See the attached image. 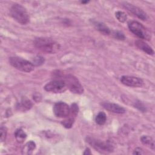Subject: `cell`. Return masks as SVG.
<instances>
[{
    "instance_id": "1",
    "label": "cell",
    "mask_w": 155,
    "mask_h": 155,
    "mask_svg": "<svg viewBox=\"0 0 155 155\" xmlns=\"http://www.w3.org/2000/svg\"><path fill=\"white\" fill-rule=\"evenodd\" d=\"M34 45L38 49L51 54L58 52L60 49L59 44L49 38L40 37L36 38L34 41Z\"/></svg>"
},
{
    "instance_id": "2",
    "label": "cell",
    "mask_w": 155,
    "mask_h": 155,
    "mask_svg": "<svg viewBox=\"0 0 155 155\" xmlns=\"http://www.w3.org/2000/svg\"><path fill=\"white\" fill-rule=\"evenodd\" d=\"M10 11L12 17L18 23L25 25L29 22V14L26 8L22 5L15 4L11 7Z\"/></svg>"
},
{
    "instance_id": "3",
    "label": "cell",
    "mask_w": 155,
    "mask_h": 155,
    "mask_svg": "<svg viewBox=\"0 0 155 155\" xmlns=\"http://www.w3.org/2000/svg\"><path fill=\"white\" fill-rule=\"evenodd\" d=\"M58 79H62L67 88H68L72 93L75 94H82L84 93V88L77 78L72 74L64 75L62 73Z\"/></svg>"
},
{
    "instance_id": "4",
    "label": "cell",
    "mask_w": 155,
    "mask_h": 155,
    "mask_svg": "<svg viewBox=\"0 0 155 155\" xmlns=\"http://www.w3.org/2000/svg\"><path fill=\"white\" fill-rule=\"evenodd\" d=\"M8 61L10 64L14 68L24 72L29 73L35 69V65L32 62L21 58L10 57Z\"/></svg>"
},
{
    "instance_id": "5",
    "label": "cell",
    "mask_w": 155,
    "mask_h": 155,
    "mask_svg": "<svg viewBox=\"0 0 155 155\" xmlns=\"http://www.w3.org/2000/svg\"><path fill=\"white\" fill-rule=\"evenodd\" d=\"M130 30L140 39L150 40L151 33L140 23L136 21H132L128 24Z\"/></svg>"
},
{
    "instance_id": "6",
    "label": "cell",
    "mask_w": 155,
    "mask_h": 155,
    "mask_svg": "<svg viewBox=\"0 0 155 155\" xmlns=\"http://www.w3.org/2000/svg\"><path fill=\"white\" fill-rule=\"evenodd\" d=\"M67 87L65 82L61 79H54L44 86L45 91L54 93H61L64 92Z\"/></svg>"
},
{
    "instance_id": "7",
    "label": "cell",
    "mask_w": 155,
    "mask_h": 155,
    "mask_svg": "<svg viewBox=\"0 0 155 155\" xmlns=\"http://www.w3.org/2000/svg\"><path fill=\"white\" fill-rule=\"evenodd\" d=\"M87 142L97 151L101 152H111L113 151V147L108 142L101 141L91 137H88Z\"/></svg>"
},
{
    "instance_id": "8",
    "label": "cell",
    "mask_w": 155,
    "mask_h": 155,
    "mask_svg": "<svg viewBox=\"0 0 155 155\" xmlns=\"http://www.w3.org/2000/svg\"><path fill=\"white\" fill-rule=\"evenodd\" d=\"M53 112L58 117H67L70 114V107L64 102H58L53 107Z\"/></svg>"
},
{
    "instance_id": "9",
    "label": "cell",
    "mask_w": 155,
    "mask_h": 155,
    "mask_svg": "<svg viewBox=\"0 0 155 155\" xmlns=\"http://www.w3.org/2000/svg\"><path fill=\"white\" fill-rule=\"evenodd\" d=\"M120 82L125 85L133 87H140L143 85V81L140 78L130 76H122Z\"/></svg>"
},
{
    "instance_id": "10",
    "label": "cell",
    "mask_w": 155,
    "mask_h": 155,
    "mask_svg": "<svg viewBox=\"0 0 155 155\" xmlns=\"http://www.w3.org/2000/svg\"><path fill=\"white\" fill-rule=\"evenodd\" d=\"M123 6L125 8H127L129 12H130L131 13L134 14L135 16H136L139 19H140L143 21L147 19V18H148L147 15L143 10H142L139 7L135 6L131 4L128 3V2H123Z\"/></svg>"
},
{
    "instance_id": "11",
    "label": "cell",
    "mask_w": 155,
    "mask_h": 155,
    "mask_svg": "<svg viewBox=\"0 0 155 155\" xmlns=\"http://www.w3.org/2000/svg\"><path fill=\"white\" fill-rule=\"evenodd\" d=\"M102 107L107 110L117 114H122L125 112V108L118 104L110 102H103L101 104Z\"/></svg>"
},
{
    "instance_id": "12",
    "label": "cell",
    "mask_w": 155,
    "mask_h": 155,
    "mask_svg": "<svg viewBox=\"0 0 155 155\" xmlns=\"http://www.w3.org/2000/svg\"><path fill=\"white\" fill-rule=\"evenodd\" d=\"M135 45L140 50H142V51H143L145 53L150 54V55H153L154 54V51L152 49V48L147 43H145V42H143L142 40L140 39H137L135 41Z\"/></svg>"
},
{
    "instance_id": "13",
    "label": "cell",
    "mask_w": 155,
    "mask_h": 155,
    "mask_svg": "<svg viewBox=\"0 0 155 155\" xmlns=\"http://www.w3.org/2000/svg\"><path fill=\"white\" fill-rule=\"evenodd\" d=\"M32 105H33V104L30 100L27 99H22V101H21V102L19 104H18L17 108L20 110L25 111V110L30 109L31 108Z\"/></svg>"
},
{
    "instance_id": "14",
    "label": "cell",
    "mask_w": 155,
    "mask_h": 155,
    "mask_svg": "<svg viewBox=\"0 0 155 155\" xmlns=\"http://www.w3.org/2000/svg\"><path fill=\"white\" fill-rule=\"evenodd\" d=\"M95 26L96 28L104 35H109L110 33V28L104 23L96 22H95Z\"/></svg>"
},
{
    "instance_id": "15",
    "label": "cell",
    "mask_w": 155,
    "mask_h": 155,
    "mask_svg": "<svg viewBox=\"0 0 155 155\" xmlns=\"http://www.w3.org/2000/svg\"><path fill=\"white\" fill-rule=\"evenodd\" d=\"M15 136L16 140L19 142H23L27 137V134L21 128L18 129L15 133Z\"/></svg>"
},
{
    "instance_id": "16",
    "label": "cell",
    "mask_w": 155,
    "mask_h": 155,
    "mask_svg": "<svg viewBox=\"0 0 155 155\" xmlns=\"http://www.w3.org/2000/svg\"><path fill=\"white\" fill-rule=\"evenodd\" d=\"M35 148H36V143L33 141L30 140L25 144V146L23 150V153L27 154H30L32 153L33 151Z\"/></svg>"
},
{
    "instance_id": "17",
    "label": "cell",
    "mask_w": 155,
    "mask_h": 155,
    "mask_svg": "<svg viewBox=\"0 0 155 155\" xmlns=\"http://www.w3.org/2000/svg\"><path fill=\"white\" fill-rule=\"evenodd\" d=\"M141 142L146 145L150 147L153 150L154 148V142L153 139L148 136H143L140 138Z\"/></svg>"
},
{
    "instance_id": "18",
    "label": "cell",
    "mask_w": 155,
    "mask_h": 155,
    "mask_svg": "<svg viewBox=\"0 0 155 155\" xmlns=\"http://www.w3.org/2000/svg\"><path fill=\"white\" fill-rule=\"evenodd\" d=\"M107 120V116L104 112L101 111L99 112L95 117V121L96 122L100 125H104L105 123V121Z\"/></svg>"
},
{
    "instance_id": "19",
    "label": "cell",
    "mask_w": 155,
    "mask_h": 155,
    "mask_svg": "<svg viewBox=\"0 0 155 155\" xmlns=\"http://www.w3.org/2000/svg\"><path fill=\"white\" fill-rule=\"evenodd\" d=\"M67 117V118L66 119L62 120L61 124L63 125V126L64 127H65L67 128H70L73 126V124L74 121V118L73 117H71L70 116H68Z\"/></svg>"
},
{
    "instance_id": "20",
    "label": "cell",
    "mask_w": 155,
    "mask_h": 155,
    "mask_svg": "<svg viewBox=\"0 0 155 155\" xmlns=\"http://www.w3.org/2000/svg\"><path fill=\"white\" fill-rule=\"evenodd\" d=\"M115 16L117 19L120 22H124L127 19V16L126 13L122 11H117L115 13Z\"/></svg>"
},
{
    "instance_id": "21",
    "label": "cell",
    "mask_w": 155,
    "mask_h": 155,
    "mask_svg": "<svg viewBox=\"0 0 155 155\" xmlns=\"http://www.w3.org/2000/svg\"><path fill=\"white\" fill-rule=\"evenodd\" d=\"M78 106L76 104H73L71 105V107H70V114L68 116H71L74 118H75L78 113Z\"/></svg>"
},
{
    "instance_id": "22",
    "label": "cell",
    "mask_w": 155,
    "mask_h": 155,
    "mask_svg": "<svg viewBox=\"0 0 155 155\" xmlns=\"http://www.w3.org/2000/svg\"><path fill=\"white\" fill-rule=\"evenodd\" d=\"M0 139H1V141L3 142L5 140V138H6V136H7V128L5 127L2 126L0 128Z\"/></svg>"
},
{
    "instance_id": "23",
    "label": "cell",
    "mask_w": 155,
    "mask_h": 155,
    "mask_svg": "<svg viewBox=\"0 0 155 155\" xmlns=\"http://www.w3.org/2000/svg\"><path fill=\"white\" fill-rule=\"evenodd\" d=\"M44 61L45 60L44 58L40 56H38L34 58L33 62H34V64L36 65H41L44 62Z\"/></svg>"
},
{
    "instance_id": "24",
    "label": "cell",
    "mask_w": 155,
    "mask_h": 155,
    "mask_svg": "<svg viewBox=\"0 0 155 155\" xmlns=\"http://www.w3.org/2000/svg\"><path fill=\"white\" fill-rule=\"evenodd\" d=\"M113 36L116 39H119V40H124L125 38V35H124V33L119 31H114L113 33Z\"/></svg>"
},
{
    "instance_id": "25",
    "label": "cell",
    "mask_w": 155,
    "mask_h": 155,
    "mask_svg": "<svg viewBox=\"0 0 155 155\" xmlns=\"http://www.w3.org/2000/svg\"><path fill=\"white\" fill-rule=\"evenodd\" d=\"M135 107L137 108L139 110L142 111H144L145 110V108L142 105V104L139 102H136V104H135Z\"/></svg>"
},
{
    "instance_id": "26",
    "label": "cell",
    "mask_w": 155,
    "mask_h": 155,
    "mask_svg": "<svg viewBox=\"0 0 155 155\" xmlns=\"http://www.w3.org/2000/svg\"><path fill=\"white\" fill-rule=\"evenodd\" d=\"M143 154V150L140 148H136L133 152V154Z\"/></svg>"
},
{
    "instance_id": "27",
    "label": "cell",
    "mask_w": 155,
    "mask_h": 155,
    "mask_svg": "<svg viewBox=\"0 0 155 155\" xmlns=\"http://www.w3.org/2000/svg\"><path fill=\"white\" fill-rule=\"evenodd\" d=\"M91 152H90V150L89 148H86L85 152L84 153V154H91Z\"/></svg>"
},
{
    "instance_id": "28",
    "label": "cell",
    "mask_w": 155,
    "mask_h": 155,
    "mask_svg": "<svg viewBox=\"0 0 155 155\" xmlns=\"http://www.w3.org/2000/svg\"><path fill=\"white\" fill-rule=\"evenodd\" d=\"M88 1H81L82 4H85V3H88Z\"/></svg>"
}]
</instances>
